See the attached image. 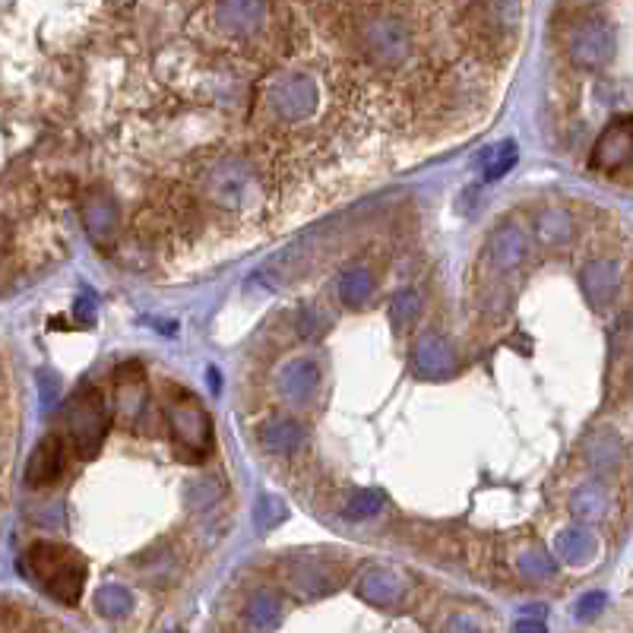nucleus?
I'll return each mask as SVG.
<instances>
[{"mask_svg": "<svg viewBox=\"0 0 633 633\" xmlns=\"http://www.w3.org/2000/svg\"><path fill=\"white\" fill-rule=\"evenodd\" d=\"M23 577H29L38 589H45L51 599L76 605L86 586V561L80 551L57 542H35L23 561H19Z\"/></svg>", "mask_w": 633, "mask_h": 633, "instance_id": "f257e3e1", "label": "nucleus"}, {"mask_svg": "<svg viewBox=\"0 0 633 633\" xmlns=\"http://www.w3.org/2000/svg\"><path fill=\"white\" fill-rule=\"evenodd\" d=\"M105 431H108L105 396L95 387L76 390L64 406V434L61 437L67 440V447H73V453L80 459H92L105 444Z\"/></svg>", "mask_w": 633, "mask_h": 633, "instance_id": "f03ea898", "label": "nucleus"}, {"mask_svg": "<svg viewBox=\"0 0 633 633\" xmlns=\"http://www.w3.org/2000/svg\"><path fill=\"white\" fill-rule=\"evenodd\" d=\"M165 421H168L171 437H175L178 453L184 459H190V463H200L209 450V440H213V421H209L200 402L187 393L168 399Z\"/></svg>", "mask_w": 633, "mask_h": 633, "instance_id": "7ed1b4c3", "label": "nucleus"}, {"mask_svg": "<svg viewBox=\"0 0 633 633\" xmlns=\"http://www.w3.org/2000/svg\"><path fill=\"white\" fill-rule=\"evenodd\" d=\"M364 51L380 67H399L409 57V32L393 16H374L361 29Z\"/></svg>", "mask_w": 633, "mask_h": 633, "instance_id": "20e7f679", "label": "nucleus"}, {"mask_svg": "<svg viewBox=\"0 0 633 633\" xmlns=\"http://www.w3.org/2000/svg\"><path fill=\"white\" fill-rule=\"evenodd\" d=\"M567 54L577 67H602L615 54V32H611L602 19H580L577 26L567 32Z\"/></svg>", "mask_w": 633, "mask_h": 633, "instance_id": "39448f33", "label": "nucleus"}, {"mask_svg": "<svg viewBox=\"0 0 633 633\" xmlns=\"http://www.w3.org/2000/svg\"><path fill=\"white\" fill-rule=\"evenodd\" d=\"M317 86L311 76L304 73H295V76H285V80H276L270 86V92H266V105L273 108L276 118L289 121V124H298L304 121L308 114L317 108Z\"/></svg>", "mask_w": 633, "mask_h": 633, "instance_id": "423d86ee", "label": "nucleus"}, {"mask_svg": "<svg viewBox=\"0 0 633 633\" xmlns=\"http://www.w3.org/2000/svg\"><path fill=\"white\" fill-rule=\"evenodd\" d=\"M630 156H633V130H630V118L621 114L618 121L608 124L596 149H592V168L615 175V171H621L630 162Z\"/></svg>", "mask_w": 633, "mask_h": 633, "instance_id": "0eeeda50", "label": "nucleus"}, {"mask_svg": "<svg viewBox=\"0 0 633 633\" xmlns=\"http://www.w3.org/2000/svg\"><path fill=\"white\" fill-rule=\"evenodd\" d=\"M67 469V440L61 434H48L42 444L35 447L26 466V485L29 488H48Z\"/></svg>", "mask_w": 633, "mask_h": 633, "instance_id": "6e6552de", "label": "nucleus"}, {"mask_svg": "<svg viewBox=\"0 0 633 633\" xmlns=\"http://www.w3.org/2000/svg\"><path fill=\"white\" fill-rule=\"evenodd\" d=\"M412 368L421 377H447L456 371V352L440 333H421L412 345Z\"/></svg>", "mask_w": 633, "mask_h": 633, "instance_id": "1a4fd4ad", "label": "nucleus"}, {"mask_svg": "<svg viewBox=\"0 0 633 633\" xmlns=\"http://www.w3.org/2000/svg\"><path fill=\"white\" fill-rule=\"evenodd\" d=\"M320 390V368L311 358H292L282 364L279 371V393L282 399L295 402V406H304L311 402Z\"/></svg>", "mask_w": 633, "mask_h": 633, "instance_id": "9d476101", "label": "nucleus"}, {"mask_svg": "<svg viewBox=\"0 0 633 633\" xmlns=\"http://www.w3.org/2000/svg\"><path fill=\"white\" fill-rule=\"evenodd\" d=\"M355 592L368 605L393 608V605L402 602V596H406V583H402L396 573L387 570V567H364L358 583H355Z\"/></svg>", "mask_w": 633, "mask_h": 633, "instance_id": "9b49d317", "label": "nucleus"}, {"mask_svg": "<svg viewBox=\"0 0 633 633\" xmlns=\"http://www.w3.org/2000/svg\"><path fill=\"white\" fill-rule=\"evenodd\" d=\"M254 175L247 171L244 162H222L213 175H209V197L219 206H241L244 197L251 194Z\"/></svg>", "mask_w": 633, "mask_h": 633, "instance_id": "f8f14e48", "label": "nucleus"}, {"mask_svg": "<svg viewBox=\"0 0 633 633\" xmlns=\"http://www.w3.org/2000/svg\"><path fill=\"white\" fill-rule=\"evenodd\" d=\"M216 23L232 35H251L266 23V4L263 0H219Z\"/></svg>", "mask_w": 633, "mask_h": 633, "instance_id": "ddd939ff", "label": "nucleus"}, {"mask_svg": "<svg viewBox=\"0 0 633 633\" xmlns=\"http://www.w3.org/2000/svg\"><path fill=\"white\" fill-rule=\"evenodd\" d=\"M580 282H583L586 301L592 304V308H605V304L618 292V263L605 260V257L589 260L580 273Z\"/></svg>", "mask_w": 633, "mask_h": 633, "instance_id": "4468645a", "label": "nucleus"}, {"mask_svg": "<svg viewBox=\"0 0 633 633\" xmlns=\"http://www.w3.org/2000/svg\"><path fill=\"white\" fill-rule=\"evenodd\" d=\"M529 251V241L516 225H501L488 241V260L494 270H516Z\"/></svg>", "mask_w": 633, "mask_h": 633, "instance_id": "2eb2a0df", "label": "nucleus"}, {"mask_svg": "<svg viewBox=\"0 0 633 633\" xmlns=\"http://www.w3.org/2000/svg\"><path fill=\"white\" fill-rule=\"evenodd\" d=\"M143 402H146V380L140 364H124L114 377V409L124 418H137L143 412Z\"/></svg>", "mask_w": 633, "mask_h": 633, "instance_id": "dca6fc26", "label": "nucleus"}, {"mask_svg": "<svg viewBox=\"0 0 633 633\" xmlns=\"http://www.w3.org/2000/svg\"><path fill=\"white\" fill-rule=\"evenodd\" d=\"M289 589L301 599H320L336 589V577L320 561H295L289 567Z\"/></svg>", "mask_w": 633, "mask_h": 633, "instance_id": "f3484780", "label": "nucleus"}, {"mask_svg": "<svg viewBox=\"0 0 633 633\" xmlns=\"http://www.w3.org/2000/svg\"><path fill=\"white\" fill-rule=\"evenodd\" d=\"M83 225L95 241L108 244L114 232H118V209H114V203L105 194H95L83 206Z\"/></svg>", "mask_w": 633, "mask_h": 633, "instance_id": "a211bd4d", "label": "nucleus"}, {"mask_svg": "<svg viewBox=\"0 0 633 633\" xmlns=\"http://www.w3.org/2000/svg\"><path fill=\"white\" fill-rule=\"evenodd\" d=\"M621 459H624V444L615 431H599L586 440V463L592 469L608 472V469H615Z\"/></svg>", "mask_w": 633, "mask_h": 633, "instance_id": "6ab92c4d", "label": "nucleus"}, {"mask_svg": "<svg viewBox=\"0 0 633 633\" xmlns=\"http://www.w3.org/2000/svg\"><path fill=\"white\" fill-rule=\"evenodd\" d=\"M554 551L564 564H586L592 554V535L583 526H570L554 539Z\"/></svg>", "mask_w": 633, "mask_h": 633, "instance_id": "aec40b11", "label": "nucleus"}, {"mask_svg": "<svg viewBox=\"0 0 633 633\" xmlns=\"http://www.w3.org/2000/svg\"><path fill=\"white\" fill-rule=\"evenodd\" d=\"M570 510L577 520H586V523H596L602 520V516L608 513V494L596 485H583L570 494Z\"/></svg>", "mask_w": 633, "mask_h": 633, "instance_id": "412c9836", "label": "nucleus"}, {"mask_svg": "<svg viewBox=\"0 0 633 633\" xmlns=\"http://www.w3.org/2000/svg\"><path fill=\"white\" fill-rule=\"evenodd\" d=\"M301 440H304V428L292 418H279L263 428V444L273 453H295L301 447Z\"/></svg>", "mask_w": 633, "mask_h": 633, "instance_id": "4be33fe9", "label": "nucleus"}, {"mask_svg": "<svg viewBox=\"0 0 633 633\" xmlns=\"http://www.w3.org/2000/svg\"><path fill=\"white\" fill-rule=\"evenodd\" d=\"M570 232H573L570 213H564L561 206H548L535 216V235H539V241H545V244H561L570 238Z\"/></svg>", "mask_w": 633, "mask_h": 633, "instance_id": "5701e85b", "label": "nucleus"}, {"mask_svg": "<svg viewBox=\"0 0 633 633\" xmlns=\"http://www.w3.org/2000/svg\"><path fill=\"white\" fill-rule=\"evenodd\" d=\"M374 295V276L368 270H349L339 279V298L345 308H361Z\"/></svg>", "mask_w": 633, "mask_h": 633, "instance_id": "b1692460", "label": "nucleus"}, {"mask_svg": "<svg viewBox=\"0 0 633 633\" xmlns=\"http://www.w3.org/2000/svg\"><path fill=\"white\" fill-rule=\"evenodd\" d=\"M279 618H282V602L276 592L260 589L257 596L247 602V621H251V627H276Z\"/></svg>", "mask_w": 633, "mask_h": 633, "instance_id": "393cba45", "label": "nucleus"}, {"mask_svg": "<svg viewBox=\"0 0 633 633\" xmlns=\"http://www.w3.org/2000/svg\"><path fill=\"white\" fill-rule=\"evenodd\" d=\"M520 23V0H488L485 26L488 32H510Z\"/></svg>", "mask_w": 633, "mask_h": 633, "instance_id": "a878e982", "label": "nucleus"}, {"mask_svg": "<svg viewBox=\"0 0 633 633\" xmlns=\"http://www.w3.org/2000/svg\"><path fill=\"white\" fill-rule=\"evenodd\" d=\"M516 143L513 140H504V143H497L494 149L485 152V162H482V171H485V181H497V178H504L507 171L516 165Z\"/></svg>", "mask_w": 633, "mask_h": 633, "instance_id": "bb28decb", "label": "nucleus"}, {"mask_svg": "<svg viewBox=\"0 0 633 633\" xmlns=\"http://www.w3.org/2000/svg\"><path fill=\"white\" fill-rule=\"evenodd\" d=\"M418 314H421V301H418V295H415V292H399V295L393 298V304H390V326L402 336V333H409L412 326H415Z\"/></svg>", "mask_w": 633, "mask_h": 633, "instance_id": "cd10ccee", "label": "nucleus"}, {"mask_svg": "<svg viewBox=\"0 0 633 633\" xmlns=\"http://www.w3.org/2000/svg\"><path fill=\"white\" fill-rule=\"evenodd\" d=\"M516 567H520V573L526 580H535V583L558 577V561H551L545 551H526L523 558L516 561Z\"/></svg>", "mask_w": 633, "mask_h": 633, "instance_id": "c85d7f7f", "label": "nucleus"}, {"mask_svg": "<svg viewBox=\"0 0 633 633\" xmlns=\"http://www.w3.org/2000/svg\"><path fill=\"white\" fill-rule=\"evenodd\" d=\"M95 605H99V611L108 618H124L133 608V596L124 586H102L95 592Z\"/></svg>", "mask_w": 633, "mask_h": 633, "instance_id": "c756f323", "label": "nucleus"}, {"mask_svg": "<svg viewBox=\"0 0 633 633\" xmlns=\"http://www.w3.org/2000/svg\"><path fill=\"white\" fill-rule=\"evenodd\" d=\"M282 520H285V501L276 494H263L254 507V526L260 532H273Z\"/></svg>", "mask_w": 633, "mask_h": 633, "instance_id": "7c9ffc66", "label": "nucleus"}, {"mask_svg": "<svg viewBox=\"0 0 633 633\" xmlns=\"http://www.w3.org/2000/svg\"><path fill=\"white\" fill-rule=\"evenodd\" d=\"M377 510H383V494L377 488H364L349 501L345 516H349V520H368V516H374Z\"/></svg>", "mask_w": 633, "mask_h": 633, "instance_id": "2f4dec72", "label": "nucleus"}, {"mask_svg": "<svg viewBox=\"0 0 633 633\" xmlns=\"http://www.w3.org/2000/svg\"><path fill=\"white\" fill-rule=\"evenodd\" d=\"M605 602H608V599H605V592H589V596L580 599L577 608H580V615H599V611L605 608Z\"/></svg>", "mask_w": 633, "mask_h": 633, "instance_id": "473e14b6", "label": "nucleus"}, {"mask_svg": "<svg viewBox=\"0 0 633 633\" xmlns=\"http://www.w3.org/2000/svg\"><path fill=\"white\" fill-rule=\"evenodd\" d=\"M317 323H320V320H317V314L308 308V311L301 314V333H304V336H314V333H317Z\"/></svg>", "mask_w": 633, "mask_h": 633, "instance_id": "72a5a7b5", "label": "nucleus"}, {"mask_svg": "<svg viewBox=\"0 0 633 633\" xmlns=\"http://www.w3.org/2000/svg\"><path fill=\"white\" fill-rule=\"evenodd\" d=\"M520 630H545V624L542 621H523Z\"/></svg>", "mask_w": 633, "mask_h": 633, "instance_id": "f704fd0d", "label": "nucleus"}]
</instances>
